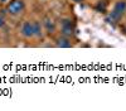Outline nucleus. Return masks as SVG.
Instances as JSON below:
<instances>
[{
  "label": "nucleus",
  "instance_id": "423d86ee",
  "mask_svg": "<svg viewBox=\"0 0 126 111\" xmlns=\"http://www.w3.org/2000/svg\"><path fill=\"white\" fill-rule=\"evenodd\" d=\"M56 46L59 47V48H71L72 47V43H71V39L68 37L62 35V37H59L56 40Z\"/></svg>",
  "mask_w": 126,
  "mask_h": 111
},
{
  "label": "nucleus",
  "instance_id": "f03ea898",
  "mask_svg": "<svg viewBox=\"0 0 126 111\" xmlns=\"http://www.w3.org/2000/svg\"><path fill=\"white\" fill-rule=\"evenodd\" d=\"M61 33L62 35L71 37L75 34V24L69 18H62L61 19Z\"/></svg>",
  "mask_w": 126,
  "mask_h": 111
},
{
  "label": "nucleus",
  "instance_id": "6e6552de",
  "mask_svg": "<svg viewBox=\"0 0 126 111\" xmlns=\"http://www.w3.org/2000/svg\"><path fill=\"white\" fill-rule=\"evenodd\" d=\"M96 9H97V12H100V13H105V12H106V3H105V1H100L96 5Z\"/></svg>",
  "mask_w": 126,
  "mask_h": 111
},
{
  "label": "nucleus",
  "instance_id": "1a4fd4ad",
  "mask_svg": "<svg viewBox=\"0 0 126 111\" xmlns=\"http://www.w3.org/2000/svg\"><path fill=\"white\" fill-rule=\"evenodd\" d=\"M5 24V18H4V14H0V28H3Z\"/></svg>",
  "mask_w": 126,
  "mask_h": 111
},
{
  "label": "nucleus",
  "instance_id": "f257e3e1",
  "mask_svg": "<svg viewBox=\"0 0 126 111\" xmlns=\"http://www.w3.org/2000/svg\"><path fill=\"white\" fill-rule=\"evenodd\" d=\"M25 9V4H24V0H13L8 6H6V13L16 16L19 14H22Z\"/></svg>",
  "mask_w": 126,
  "mask_h": 111
},
{
  "label": "nucleus",
  "instance_id": "39448f33",
  "mask_svg": "<svg viewBox=\"0 0 126 111\" xmlns=\"http://www.w3.org/2000/svg\"><path fill=\"white\" fill-rule=\"evenodd\" d=\"M112 12L116 13L117 15H120L122 18L124 14L126 13V1H125V0H119V1H116V4L113 5Z\"/></svg>",
  "mask_w": 126,
  "mask_h": 111
},
{
  "label": "nucleus",
  "instance_id": "20e7f679",
  "mask_svg": "<svg viewBox=\"0 0 126 111\" xmlns=\"http://www.w3.org/2000/svg\"><path fill=\"white\" fill-rule=\"evenodd\" d=\"M44 27V29H46V32L48 33V34H53L54 32H56V22L53 19H50V18H48V16H46L44 19H43V24H42Z\"/></svg>",
  "mask_w": 126,
  "mask_h": 111
},
{
  "label": "nucleus",
  "instance_id": "9d476101",
  "mask_svg": "<svg viewBox=\"0 0 126 111\" xmlns=\"http://www.w3.org/2000/svg\"><path fill=\"white\" fill-rule=\"evenodd\" d=\"M72 1H75V3H82L83 0H72Z\"/></svg>",
  "mask_w": 126,
  "mask_h": 111
},
{
  "label": "nucleus",
  "instance_id": "0eeeda50",
  "mask_svg": "<svg viewBox=\"0 0 126 111\" xmlns=\"http://www.w3.org/2000/svg\"><path fill=\"white\" fill-rule=\"evenodd\" d=\"M33 25H34V37H42V30H43L42 23H39L38 20H34Z\"/></svg>",
  "mask_w": 126,
  "mask_h": 111
},
{
  "label": "nucleus",
  "instance_id": "7ed1b4c3",
  "mask_svg": "<svg viewBox=\"0 0 126 111\" xmlns=\"http://www.w3.org/2000/svg\"><path fill=\"white\" fill-rule=\"evenodd\" d=\"M20 34L25 38L34 37V25L33 22H24L22 28H20Z\"/></svg>",
  "mask_w": 126,
  "mask_h": 111
}]
</instances>
